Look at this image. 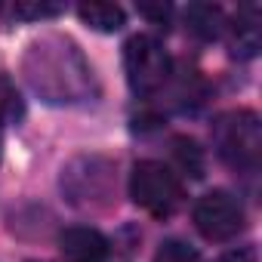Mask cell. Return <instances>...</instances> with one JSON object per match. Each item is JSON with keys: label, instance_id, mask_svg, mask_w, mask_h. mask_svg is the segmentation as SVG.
Instances as JSON below:
<instances>
[{"label": "cell", "instance_id": "obj_12", "mask_svg": "<svg viewBox=\"0 0 262 262\" xmlns=\"http://www.w3.org/2000/svg\"><path fill=\"white\" fill-rule=\"evenodd\" d=\"M10 13L16 19L25 22H40V19H53L62 13V4H47V0H19V4L10 7Z\"/></svg>", "mask_w": 262, "mask_h": 262}, {"label": "cell", "instance_id": "obj_1", "mask_svg": "<svg viewBox=\"0 0 262 262\" xmlns=\"http://www.w3.org/2000/svg\"><path fill=\"white\" fill-rule=\"evenodd\" d=\"M22 74L47 105H80L99 96V80L83 50L65 34H40L22 56Z\"/></svg>", "mask_w": 262, "mask_h": 262}, {"label": "cell", "instance_id": "obj_2", "mask_svg": "<svg viewBox=\"0 0 262 262\" xmlns=\"http://www.w3.org/2000/svg\"><path fill=\"white\" fill-rule=\"evenodd\" d=\"M59 188L74 210H83V213L108 210L114 204V191H117L114 161H108L102 155H77L62 167Z\"/></svg>", "mask_w": 262, "mask_h": 262}, {"label": "cell", "instance_id": "obj_8", "mask_svg": "<svg viewBox=\"0 0 262 262\" xmlns=\"http://www.w3.org/2000/svg\"><path fill=\"white\" fill-rule=\"evenodd\" d=\"M262 13L259 7H241L234 22L225 25L228 28V43H231V53L241 56V59H253L259 53V43H262Z\"/></svg>", "mask_w": 262, "mask_h": 262}, {"label": "cell", "instance_id": "obj_15", "mask_svg": "<svg viewBox=\"0 0 262 262\" xmlns=\"http://www.w3.org/2000/svg\"><path fill=\"white\" fill-rule=\"evenodd\" d=\"M219 262H256V250H253V247H234V250H228Z\"/></svg>", "mask_w": 262, "mask_h": 262}, {"label": "cell", "instance_id": "obj_7", "mask_svg": "<svg viewBox=\"0 0 262 262\" xmlns=\"http://www.w3.org/2000/svg\"><path fill=\"white\" fill-rule=\"evenodd\" d=\"M59 253L65 262H105L108 259V237L90 225H74V228L62 231Z\"/></svg>", "mask_w": 262, "mask_h": 262}, {"label": "cell", "instance_id": "obj_11", "mask_svg": "<svg viewBox=\"0 0 262 262\" xmlns=\"http://www.w3.org/2000/svg\"><path fill=\"white\" fill-rule=\"evenodd\" d=\"M170 151H173V161H176V167H179L182 176H191V179H201V176H204L207 158H204V148H201L194 139L176 136L173 145H170Z\"/></svg>", "mask_w": 262, "mask_h": 262}, {"label": "cell", "instance_id": "obj_9", "mask_svg": "<svg viewBox=\"0 0 262 262\" xmlns=\"http://www.w3.org/2000/svg\"><path fill=\"white\" fill-rule=\"evenodd\" d=\"M185 28L198 40H216L225 31V13L213 4H191L185 10Z\"/></svg>", "mask_w": 262, "mask_h": 262}, {"label": "cell", "instance_id": "obj_14", "mask_svg": "<svg viewBox=\"0 0 262 262\" xmlns=\"http://www.w3.org/2000/svg\"><path fill=\"white\" fill-rule=\"evenodd\" d=\"M139 13H142L145 19H151L155 25H167V19H170V7H161V4H158V7H148V4H145V7H139Z\"/></svg>", "mask_w": 262, "mask_h": 262}, {"label": "cell", "instance_id": "obj_4", "mask_svg": "<svg viewBox=\"0 0 262 262\" xmlns=\"http://www.w3.org/2000/svg\"><path fill=\"white\" fill-rule=\"evenodd\" d=\"M129 198L148 216L170 219L182 207V182L170 167L158 161H139L129 173Z\"/></svg>", "mask_w": 262, "mask_h": 262}, {"label": "cell", "instance_id": "obj_5", "mask_svg": "<svg viewBox=\"0 0 262 262\" xmlns=\"http://www.w3.org/2000/svg\"><path fill=\"white\" fill-rule=\"evenodd\" d=\"M123 71L129 90L139 96H151L170 80L173 62L161 40H155L151 34H136L123 43Z\"/></svg>", "mask_w": 262, "mask_h": 262}, {"label": "cell", "instance_id": "obj_10", "mask_svg": "<svg viewBox=\"0 0 262 262\" xmlns=\"http://www.w3.org/2000/svg\"><path fill=\"white\" fill-rule=\"evenodd\" d=\"M77 16H80V22H83V25H90L93 31H102V34L120 31V28H123V22H126L123 7H117V4H105V0L80 4V7H77Z\"/></svg>", "mask_w": 262, "mask_h": 262}, {"label": "cell", "instance_id": "obj_6", "mask_svg": "<svg viewBox=\"0 0 262 262\" xmlns=\"http://www.w3.org/2000/svg\"><path fill=\"white\" fill-rule=\"evenodd\" d=\"M244 225H247V213L231 191L216 188L194 204V228L207 241H231L244 231Z\"/></svg>", "mask_w": 262, "mask_h": 262}, {"label": "cell", "instance_id": "obj_16", "mask_svg": "<svg viewBox=\"0 0 262 262\" xmlns=\"http://www.w3.org/2000/svg\"><path fill=\"white\" fill-rule=\"evenodd\" d=\"M0 120H4V111H0Z\"/></svg>", "mask_w": 262, "mask_h": 262}, {"label": "cell", "instance_id": "obj_3", "mask_svg": "<svg viewBox=\"0 0 262 262\" xmlns=\"http://www.w3.org/2000/svg\"><path fill=\"white\" fill-rule=\"evenodd\" d=\"M216 155L231 170H256L262 155V126L253 111H228L213 123Z\"/></svg>", "mask_w": 262, "mask_h": 262}, {"label": "cell", "instance_id": "obj_13", "mask_svg": "<svg viewBox=\"0 0 262 262\" xmlns=\"http://www.w3.org/2000/svg\"><path fill=\"white\" fill-rule=\"evenodd\" d=\"M155 262H204V259L185 241H164L155 253Z\"/></svg>", "mask_w": 262, "mask_h": 262}]
</instances>
